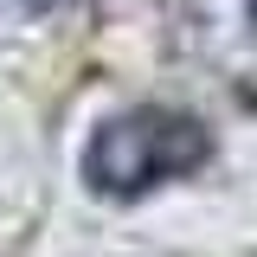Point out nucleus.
<instances>
[{"label":"nucleus","instance_id":"obj_1","mask_svg":"<svg viewBox=\"0 0 257 257\" xmlns=\"http://www.w3.org/2000/svg\"><path fill=\"white\" fill-rule=\"evenodd\" d=\"M212 161V135L199 116L167 109V103H128L103 116L84 142V180L103 199H148L155 187L180 180Z\"/></svg>","mask_w":257,"mask_h":257},{"label":"nucleus","instance_id":"obj_2","mask_svg":"<svg viewBox=\"0 0 257 257\" xmlns=\"http://www.w3.org/2000/svg\"><path fill=\"white\" fill-rule=\"evenodd\" d=\"M161 20L187 64L257 103V0H161Z\"/></svg>","mask_w":257,"mask_h":257},{"label":"nucleus","instance_id":"obj_3","mask_svg":"<svg viewBox=\"0 0 257 257\" xmlns=\"http://www.w3.org/2000/svg\"><path fill=\"white\" fill-rule=\"evenodd\" d=\"M58 7H77V0H0V26H13V20H39V13H58Z\"/></svg>","mask_w":257,"mask_h":257}]
</instances>
